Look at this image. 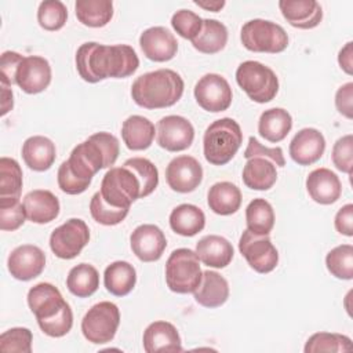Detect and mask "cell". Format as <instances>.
Wrapping results in <instances>:
<instances>
[{
    "label": "cell",
    "mask_w": 353,
    "mask_h": 353,
    "mask_svg": "<svg viewBox=\"0 0 353 353\" xmlns=\"http://www.w3.org/2000/svg\"><path fill=\"white\" fill-rule=\"evenodd\" d=\"M306 190L313 201L328 205L341 197L342 183L331 170L316 168L306 178Z\"/></svg>",
    "instance_id": "obj_22"
},
{
    "label": "cell",
    "mask_w": 353,
    "mask_h": 353,
    "mask_svg": "<svg viewBox=\"0 0 353 353\" xmlns=\"http://www.w3.org/2000/svg\"><path fill=\"white\" fill-rule=\"evenodd\" d=\"M131 250L142 262L159 261L167 247L163 230L152 223H143L134 229L130 236Z\"/></svg>",
    "instance_id": "obj_18"
},
{
    "label": "cell",
    "mask_w": 353,
    "mask_h": 353,
    "mask_svg": "<svg viewBox=\"0 0 353 353\" xmlns=\"http://www.w3.org/2000/svg\"><path fill=\"white\" fill-rule=\"evenodd\" d=\"M338 63L345 73L347 74L353 73V43L352 41L346 43L345 47L341 48L338 54Z\"/></svg>",
    "instance_id": "obj_51"
},
{
    "label": "cell",
    "mask_w": 353,
    "mask_h": 353,
    "mask_svg": "<svg viewBox=\"0 0 353 353\" xmlns=\"http://www.w3.org/2000/svg\"><path fill=\"white\" fill-rule=\"evenodd\" d=\"M0 90H1V116H6L14 106L12 90L10 85L4 83H0Z\"/></svg>",
    "instance_id": "obj_52"
},
{
    "label": "cell",
    "mask_w": 353,
    "mask_h": 353,
    "mask_svg": "<svg viewBox=\"0 0 353 353\" xmlns=\"http://www.w3.org/2000/svg\"><path fill=\"white\" fill-rule=\"evenodd\" d=\"M305 353H341L352 350V339L342 334L316 332L305 345Z\"/></svg>",
    "instance_id": "obj_39"
},
{
    "label": "cell",
    "mask_w": 353,
    "mask_h": 353,
    "mask_svg": "<svg viewBox=\"0 0 353 353\" xmlns=\"http://www.w3.org/2000/svg\"><path fill=\"white\" fill-rule=\"evenodd\" d=\"M154 124L139 114H132L123 121L121 138L130 150H145L154 139Z\"/></svg>",
    "instance_id": "obj_29"
},
{
    "label": "cell",
    "mask_w": 353,
    "mask_h": 353,
    "mask_svg": "<svg viewBox=\"0 0 353 353\" xmlns=\"http://www.w3.org/2000/svg\"><path fill=\"white\" fill-rule=\"evenodd\" d=\"M90 230L80 218H70L55 228L50 236V248L61 259H73L88 244Z\"/></svg>",
    "instance_id": "obj_10"
},
{
    "label": "cell",
    "mask_w": 353,
    "mask_h": 353,
    "mask_svg": "<svg viewBox=\"0 0 353 353\" xmlns=\"http://www.w3.org/2000/svg\"><path fill=\"white\" fill-rule=\"evenodd\" d=\"M77 19L88 28H102L113 17L110 0H77L74 4Z\"/></svg>",
    "instance_id": "obj_35"
},
{
    "label": "cell",
    "mask_w": 353,
    "mask_h": 353,
    "mask_svg": "<svg viewBox=\"0 0 353 353\" xmlns=\"http://www.w3.org/2000/svg\"><path fill=\"white\" fill-rule=\"evenodd\" d=\"M128 211L130 208L110 205L108 201H105L101 192H97L90 201L91 216L94 218V221L105 226H113L123 222L124 218L128 215Z\"/></svg>",
    "instance_id": "obj_42"
},
{
    "label": "cell",
    "mask_w": 353,
    "mask_h": 353,
    "mask_svg": "<svg viewBox=\"0 0 353 353\" xmlns=\"http://www.w3.org/2000/svg\"><path fill=\"white\" fill-rule=\"evenodd\" d=\"M174 30L186 40H193L203 28V19L190 10H179L171 18Z\"/></svg>",
    "instance_id": "obj_44"
},
{
    "label": "cell",
    "mask_w": 353,
    "mask_h": 353,
    "mask_svg": "<svg viewBox=\"0 0 353 353\" xmlns=\"http://www.w3.org/2000/svg\"><path fill=\"white\" fill-rule=\"evenodd\" d=\"M332 163L334 165L346 174H352L353 168V135L347 134L339 138L332 146Z\"/></svg>",
    "instance_id": "obj_46"
},
{
    "label": "cell",
    "mask_w": 353,
    "mask_h": 353,
    "mask_svg": "<svg viewBox=\"0 0 353 353\" xmlns=\"http://www.w3.org/2000/svg\"><path fill=\"white\" fill-rule=\"evenodd\" d=\"M277 181L276 164L263 156L247 159L243 168V182L252 190H269Z\"/></svg>",
    "instance_id": "obj_28"
},
{
    "label": "cell",
    "mask_w": 353,
    "mask_h": 353,
    "mask_svg": "<svg viewBox=\"0 0 353 353\" xmlns=\"http://www.w3.org/2000/svg\"><path fill=\"white\" fill-rule=\"evenodd\" d=\"M7 266L14 279L29 281L44 270L46 254L37 245L22 244L10 252Z\"/></svg>",
    "instance_id": "obj_16"
},
{
    "label": "cell",
    "mask_w": 353,
    "mask_h": 353,
    "mask_svg": "<svg viewBox=\"0 0 353 353\" xmlns=\"http://www.w3.org/2000/svg\"><path fill=\"white\" fill-rule=\"evenodd\" d=\"M28 305L37 323H43L58 316L69 303L55 285L51 283H39L29 290Z\"/></svg>",
    "instance_id": "obj_17"
},
{
    "label": "cell",
    "mask_w": 353,
    "mask_h": 353,
    "mask_svg": "<svg viewBox=\"0 0 353 353\" xmlns=\"http://www.w3.org/2000/svg\"><path fill=\"white\" fill-rule=\"evenodd\" d=\"M143 350L146 353L182 352V342L178 330L168 321L150 323L143 331Z\"/></svg>",
    "instance_id": "obj_23"
},
{
    "label": "cell",
    "mask_w": 353,
    "mask_h": 353,
    "mask_svg": "<svg viewBox=\"0 0 353 353\" xmlns=\"http://www.w3.org/2000/svg\"><path fill=\"white\" fill-rule=\"evenodd\" d=\"M241 143L243 132L240 124L230 117L218 119L204 132V157L212 165H225L234 157Z\"/></svg>",
    "instance_id": "obj_5"
},
{
    "label": "cell",
    "mask_w": 353,
    "mask_h": 353,
    "mask_svg": "<svg viewBox=\"0 0 353 353\" xmlns=\"http://www.w3.org/2000/svg\"><path fill=\"white\" fill-rule=\"evenodd\" d=\"M240 39L243 46L252 52L277 54L288 46V34L276 22L268 19H251L241 28Z\"/></svg>",
    "instance_id": "obj_8"
},
{
    "label": "cell",
    "mask_w": 353,
    "mask_h": 353,
    "mask_svg": "<svg viewBox=\"0 0 353 353\" xmlns=\"http://www.w3.org/2000/svg\"><path fill=\"white\" fill-rule=\"evenodd\" d=\"M239 250L258 273H270L279 263V252L269 234H255L245 229L239 240Z\"/></svg>",
    "instance_id": "obj_11"
},
{
    "label": "cell",
    "mask_w": 353,
    "mask_h": 353,
    "mask_svg": "<svg viewBox=\"0 0 353 353\" xmlns=\"http://www.w3.org/2000/svg\"><path fill=\"white\" fill-rule=\"evenodd\" d=\"M196 254L199 259L215 269L226 268L234 255L232 243L218 234H207L201 237L196 244Z\"/></svg>",
    "instance_id": "obj_24"
},
{
    "label": "cell",
    "mask_w": 353,
    "mask_h": 353,
    "mask_svg": "<svg viewBox=\"0 0 353 353\" xmlns=\"http://www.w3.org/2000/svg\"><path fill=\"white\" fill-rule=\"evenodd\" d=\"M228 43V29L216 19H203L200 33L192 40L193 47L203 54H216Z\"/></svg>",
    "instance_id": "obj_34"
},
{
    "label": "cell",
    "mask_w": 353,
    "mask_h": 353,
    "mask_svg": "<svg viewBox=\"0 0 353 353\" xmlns=\"http://www.w3.org/2000/svg\"><path fill=\"white\" fill-rule=\"evenodd\" d=\"M194 98L199 106L211 113L226 110L233 99L228 80L218 73L204 74L194 85Z\"/></svg>",
    "instance_id": "obj_12"
},
{
    "label": "cell",
    "mask_w": 353,
    "mask_h": 353,
    "mask_svg": "<svg viewBox=\"0 0 353 353\" xmlns=\"http://www.w3.org/2000/svg\"><path fill=\"white\" fill-rule=\"evenodd\" d=\"M328 272L341 280H352L353 277V245L342 244L332 248L325 256Z\"/></svg>",
    "instance_id": "obj_40"
},
{
    "label": "cell",
    "mask_w": 353,
    "mask_h": 353,
    "mask_svg": "<svg viewBox=\"0 0 353 353\" xmlns=\"http://www.w3.org/2000/svg\"><path fill=\"white\" fill-rule=\"evenodd\" d=\"M119 153V139L110 132L101 131L74 146L65 164L79 179L91 183L99 170L109 168L116 163Z\"/></svg>",
    "instance_id": "obj_3"
},
{
    "label": "cell",
    "mask_w": 353,
    "mask_h": 353,
    "mask_svg": "<svg viewBox=\"0 0 353 353\" xmlns=\"http://www.w3.org/2000/svg\"><path fill=\"white\" fill-rule=\"evenodd\" d=\"M139 46L143 55L154 62H167L176 55L178 41L164 26H152L139 36Z\"/></svg>",
    "instance_id": "obj_19"
},
{
    "label": "cell",
    "mask_w": 353,
    "mask_h": 353,
    "mask_svg": "<svg viewBox=\"0 0 353 353\" xmlns=\"http://www.w3.org/2000/svg\"><path fill=\"white\" fill-rule=\"evenodd\" d=\"M292 128V117L283 108H272L259 116L258 132L269 142L283 141Z\"/></svg>",
    "instance_id": "obj_30"
},
{
    "label": "cell",
    "mask_w": 353,
    "mask_h": 353,
    "mask_svg": "<svg viewBox=\"0 0 353 353\" xmlns=\"http://www.w3.org/2000/svg\"><path fill=\"white\" fill-rule=\"evenodd\" d=\"M182 77L171 69H157L135 79L131 85L134 102L145 109H163L175 105L183 94Z\"/></svg>",
    "instance_id": "obj_4"
},
{
    "label": "cell",
    "mask_w": 353,
    "mask_h": 353,
    "mask_svg": "<svg viewBox=\"0 0 353 353\" xmlns=\"http://www.w3.org/2000/svg\"><path fill=\"white\" fill-rule=\"evenodd\" d=\"M22 170L11 157L0 159V203L18 201L22 192Z\"/></svg>",
    "instance_id": "obj_36"
},
{
    "label": "cell",
    "mask_w": 353,
    "mask_h": 353,
    "mask_svg": "<svg viewBox=\"0 0 353 353\" xmlns=\"http://www.w3.org/2000/svg\"><path fill=\"white\" fill-rule=\"evenodd\" d=\"M66 287L77 298L91 296L99 287V273L90 263H79L70 269Z\"/></svg>",
    "instance_id": "obj_37"
},
{
    "label": "cell",
    "mask_w": 353,
    "mask_h": 353,
    "mask_svg": "<svg viewBox=\"0 0 353 353\" xmlns=\"http://www.w3.org/2000/svg\"><path fill=\"white\" fill-rule=\"evenodd\" d=\"M55 157V143L47 137L33 135L29 137L22 145V159L33 171H47L54 164Z\"/></svg>",
    "instance_id": "obj_26"
},
{
    "label": "cell",
    "mask_w": 353,
    "mask_h": 353,
    "mask_svg": "<svg viewBox=\"0 0 353 353\" xmlns=\"http://www.w3.org/2000/svg\"><path fill=\"white\" fill-rule=\"evenodd\" d=\"M51 83L50 62L39 55L23 57L15 73V84L26 94H39Z\"/></svg>",
    "instance_id": "obj_15"
},
{
    "label": "cell",
    "mask_w": 353,
    "mask_h": 353,
    "mask_svg": "<svg viewBox=\"0 0 353 353\" xmlns=\"http://www.w3.org/2000/svg\"><path fill=\"white\" fill-rule=\"evenodd\" d=\"M159 185L157 167L145 157H131L121 167H110L101 182V194L110 205L130 208Z\"/></svg>",
    "instance_id": "obj_1"
},
{
    "label": "cell",
    "mask_w": 353,
    "mask_h": 353,
    "mask_svg": "<svg viewBox=\"0 0 353 353\" xmlns=\"http://www.w3.org/2000/svg\"><path fill=\"white\" fill-rule=\"evenodd\" d=\"M120 324V310L116 303L102 301L95 303L81 320V332L84 338L97 345L110 342Z\"/></svg>",
    "instance_id": "obj_9"
},
{
    "label": "cell",
    "mask_w": 353,
    "mask_h": 353,
    "mask_svg": "<svg viewBox=\"0 0 353 353\" xmlns=\"http://www.w3.org/2000/svg\"><path fill=\"white\" fill-rule=\"evenodd\" d=\"M247 229L255 234H269L274 226V211L265 199H254L245 208Z\"/></svg>",
    "instance_id": "obj_38"
},
{
    "label": "cell",
    "mask_w": 353,
    "mask_h": 353,
    "mask_svg": "<svg viewBox=\"0 0 353 353\" xmlns=\"http://www.w3.org/2000/svg\"><path fill=\"white\" fill-rule=\"evenodd\" d=\"M139 58L127 44L105 46L95 41L83 43L76 51V69L87 83L113 77L124 79L135 73Z\"/></svg>",
    "instance_id": "obj_2"
},
{
    "label": "cell",
    "mask_w": 353,
    "mask_h": 353,
    "mask_svg": "<svg viewBox=\"0 0 353 353\" xmlns=\"http://www.w3.org/2000/svg\"><path fill=\"white\" fill-rule=\"evenodd\" d=\"M137 283L135 268L125 261H116L106 266L103 272V284L106 290L116 296L128 295Z\"/></svg>",
    "instance_id": "obj_33"
},
{
    "label": "cell",
    "mask_w": 353,
    "mask_h": 353,
    "mask_svg": "<svg viewBox=\"0 0 353 353\" xmlns=\"http://www.w3.org/2000/svg\"><path fill=\"white\" fill-rule=\"evenodd\" d=\"M203 272L196 251L174 250L165 262V283L172 292L190 294L199 287Z\"/></svg>",
    "instance_id": "obj_6"
},
{
    "label": "cell",
    "mask_w": 353,
    "mask_h": 353,
    "mask_svg": "<svg viewBox=\"0 0 353 353\" xmlns=\"http://www.w3.org/2000/svg\"><path fill=\"white\" fill-rule=\"evenodd\" d=\"M33 335L29 328L14 327L0 335V350L11 353H30Z\"/></svg>",
    "instance_id": "obj_43"
},
{
    "label": "cell",
    "mask_w": 353,
    "mask_h": 353,
    "mask_svg": "<svg viewBox=\"0 0 353 353\" xmlns=\"http://www.w3.org/2000/svg\"><path fill=\"white\" fill-rule=\"evenodd\" d=\"M336 110L346 119H353V83L341 85L335 94Z\"/></svg>",
    "instance_id": "obj_49"
},
{
    "label": "cell",
    "mask_w": 353,
    "mask_h": 353,
    "mask_svg": "<svg viewBox=\"0 0 353 353\" xmlns=\"http://www.w3.org/2000/svg\"><path fill=\"white\" fill-rule=\"evenodd\" d=\"M23 57L15 51H4L1 54L0 61V83H4L7 85L15 84V73L18 69V65Z\"/></svg>",
    "instance_id": "obj_48"
},
{
    "label": "cell",
    "mask_w": 353,
    "mask_h": 353,
    "mask_svg": "<svg viewBox=\"0 0 353 353\" xmlns=\"http://www.w3.org/2000/svg\"><path fill=\"white\" fill-rule=\"evenodd\" d=\"M170 226L176 234L192 237L204 229L205 215L194 204H179L170 214Z\"/></svg>",
    "instance_id": "obj_32"
},
{
    "label": "cell",
    "mask_w": 353,
    "mask_h": 353,
    "mask_svg": "<svg viewBox=\"0 0 353 353\" xmlns=\"http://www.w3.org/2000/svg\"><path fill=\"white\" fill-rule=\"evenodd\" d=\"M207 203L212 212L218 215H232L241 205V192L232 182H216L207 193Z\"/></svg>",
    "instance_id": "obj_31"
},
{
    "label": "cell",
    "mask_w": 353,
    "mask_h": 353,
    "mask_svg": "<svg viewBox=\"0 0 353 353\" xmlns=\"http://www.w3.org/2000/svg\"><path fill=\"white\" fill-rule=\"evenodd\" d=\"M194 4L199 6L200 8H204L207 11H212V12H218L221 11L223 7H225V0H214V1H210V0H205V1H200V0H194Z\"/></svg>",
    "instance_id": "obj_53"
},
{
    "label": "cell",
    "mask_w": 353,
    "mask_h": 353,
    "mask_svg": "<svg viewBox=\"0 0 353 353\" xmlns=\"http://www.w3.org/2000/svg\"><path fill=\"white\" fill-rule=\"evenodd\" d=\"M168 186L178 193H190L203 181V167L193 156L182 154L174 157L165 168Z\"/></svg>",
    "instance_id": "obj_14"
},
{
    "label": "cell",
    "mask_w": 353,
    "mask_h": 353,
    "mask_svg": "<svg viewBox=\"0 0 353 353\" xmlns=\"http://www.w3.org/2000/svg\"><path fill=\"white\" fill-rule=\"evenodd\" d=\"M239 87L256 103L270 102L279 92L276 73L258 61H244L236 70Z\"/></svg>",
    "instance_id": "obj_7"
},
{
    "label": "cell",
    "mask_w": 353,
    "mask_h": 353,
    "mask_svg": "<svg viewBox=\"0 0 353 353\" xmlns=\"http://www.w3.org/2000/svg\"><path fill=\"white\" fill-rule=\"evenodd\" d=\"M23 207L26 218L33 223H48L54 221L59 214L58 197L44 189H36L29 192L23 197Z\"/></svg>",
    "instance_id": "obj_25"
},
{
    "label": "cell",
    "mask_w": 353,
    "mask_h": 353,
    "mask_svg": "<svg viewBox=\"0 0 353 353\" xmlns=\"http://www.w3.org/2000/svg\"><path fill=\"white\" fill-rule=\"evenodd\" d=\"M254 156H263L270 159L276 167H284L285 165V159L283 154V149L280 146L276 148H265L263 145L259 143V141L255 137L248 138V145L244 152V157L250 159Z\"/></svg>",
    "instance_id": "obj_47"
},
{
    "label": "cell",
    "mask_w": 353,
    "mask_h": 353,
    "mask_svg": "<svg viewBox=\"0 0 353 353\" xmlns=\"http://www.w3.org/2000/svg\"><path fill=\"white\" fill-rule=\"evenodd\" d=\"M68 19L66 6L59 0L41 1L37 10L39 25L48 32H55L63 28Z\"/></svg>",
    "instance_id": "obj_41"
},
{
    "label": "cell",
    "mask_w": 353,
    "mask_h": 353,
    "mask_svg": "<svg viewBox=\"0 0 353 353\" xmlns=\"http://www.w3.org/2000/svg\"><path fill=\"white\" fill-rule=\"evenodd\" d=\"M26 218V211L23 203L11 201L0 203V229L4 232H14L23 225Z\"/></svg>",
    "instance_id": "obj_45"
},
{
    "label": "cell",
    "mask_w": 353,
    "mask_h": 353,
    "mask_svg": "<svg viewBox=\"0 0 353 353\" xmlns=\"http://www.w3.org/2000/svg\"><path fill=\"white\" fill-rule=\"evenodd\" d=\"M156 138L160 148L168 152H181L190 148L193 143L194 128L188 119L170 114L159 120Z\"/></svg>",
    "instance_id": "obj_13"
},
{
    "label": "cell",
    "mask_w": 353,
    "mask_h": 353,
    "mask_svg": "<svg viewBox=\"0 0 353 353\" xmlns=\"http://www.w3.org/2000/svg\"><path fill=\"white\" fill-rule=\"evenodd\" d=\"M193 295L196 302L204 307H219L229 298L228 280L214 270H204Z\"/></svg>",
    "instance_id": "obj_27"
},
{
    "label": "cell",
    "mask_w": 353,
    "mask_h": 353,
    "mask_svg": "<svg viewBox=\"0 0 353 353\" xmlns=\"http://www.w3.org/2000/svg\"><path fill=\"white\" fill-rule=\"evenodd\" d=\"M284 19L298 29H313L323 19V8L316 0H280Z\"/></svg>",
    "instance_id": "obj_21"
},
{
    "label": "cell",
    "mask_w": 353,
    "mask_h": 353,
    "mask_svg": "<svg viewBox=\"0 0 353 353\" xmlns=\"http://www.w3.org/2000/svg\"><path fill=\"white\" fill-rule=\"evenodd\" d=\"M288 150L296 164L310 165L320 160L325 150L324 135L316 128H302L291 139Z\"/></svg>",
    "instance_id": "obj_20"
},
{
    "label": "cell",
    "mask_w": 353,
    "mask_h": 353,
    "mask_svg": "<svg viewBox=\"0 0 353 353\" xmlns=\"http://www.w3.org/2000/svg\"><path fill=\"white\" fill-rule=\"evenodd\" d=\"M334 225L338 233L352 237L353 236V204H345L338 210Z\"/></svg>",
    "instance_id": "obj_50"
}]
</instances>
